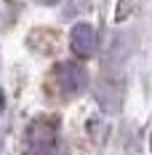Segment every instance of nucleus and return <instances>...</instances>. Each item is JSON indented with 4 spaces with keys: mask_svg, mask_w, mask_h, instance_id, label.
Returning <instances> with one entry per match:
<instances>
[{
    "mask_svg": "<svg viewBox=\"0 0 152 155\" xmlns=\"http://www.w3.org/2000/svg\"><path fill=\"white\" fill-rule=\"evenodd\" d=\"M5 110V94H3V88H0V112Z\"/></svg>",
    "mask_w": 152,
    "mask_h": 155,
    "instance_id": "39448f33",
    "label": "nucleus"
},
{
    "mask_svg": "<svg viewBox=\"0 0 152 155\" xmlns=\"http://www.w3.org/2000/svg\"><path fill=\"white\" fill-rule=\"evenodd\" d=\"M35 3H40V5H56L59 0H35Z\"/></svg>",
    "mask_w": 152,
    "mask_h": 155,
    "instance_id": "20e7f679",
    "label": "nucleus"
},
{
    "mask_svg": "<svg viewBox=\"0 0 152 155\" xmlns=\"http://www.w3.org/2000/svg\"><path fill=\"white\" fill-rule=\"evenodd\" d=\"M27 150L30 155H67L59 139L56 118H35L27 128Z\"/></svg>",
    "mask_w": 152,
    "mask_h": 155,
    "instance_id": "f257e3e1",
    "label": "nucleus"
},
{
    "mask_svg": "<svg viewBox=\"0 0 152 155\" xmlns=\"http://www.w3.org/2000/svg\"><path fill=\"white\" fill-rule=\"evenodd\" d=\"M53 83L61 96H80L88 88V72L75 62H61L53 70Z\"/></svg>",
    "mask_w": 152,
    "mask_h": 155,
    "instance_id": "f03ea898",
    "label": "nucleus"
},
{
    "mask_svg": "<svg viewBox=\"0 0 152 155\" xmlns=\"http://www.w3.org/2000/svg\"><path fill=\"white\" fill-rule=\"evenodd\" d=\"M70 48L75 51L80 59H91L99 48V35L93 30V24L88 21H77L72 32H70Z\"/></svg>",
    "mask_w": 152,
    "mask_h": 155,
    "instance_id": "7ed1b4c3",
    "label": "nucleus"
}]
</instances>
